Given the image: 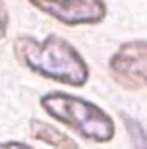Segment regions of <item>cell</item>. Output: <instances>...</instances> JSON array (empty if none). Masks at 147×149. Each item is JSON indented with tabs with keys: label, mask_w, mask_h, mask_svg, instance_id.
Wrapping results in <instances>:
<instances>
[{
	"label": "cell",
	"mask_w": 147,
	"mask_h": 149,
	"mask_svg": "<svg viewBox=\"0 0 147 149\" xmlns=\"http://www.w3.org/2000/svg\"><path fill=\"white\" fill-rule=\"evenodd\" d=\"M8 22H10V16H8V10H6L4 2L0 0V39L6 35L8 31Z\"/></svg>",
	"instance_id": "7"
},
{
	"label": "cell",
	"mask_w": 147,
	"mask_h": 149,
	"mask_svg": "<svg viewBox=\"0 0 147 149\" xmlns=\"http://www.w3.org/2000/svg\"><path fill=\"white\" fill-rule=\"evenodd\" d=\"M0 149H31V147L25 143H20V141H6V143H0Z\"/></svg>",
	"instance_id": "8"
},
{
	"label": "cell",
	"mask_w": 147,
	"mask_h": 149,
	"mask_svg": "<svg viewBox=\"0 0 147 149\" xmlns=\"http://www.w3.org/2000/svg\"><path fill=\"white\" fill-rule=\"evenodd\" d=\"M41 107L54 120L62 122L72 130H76L82 138L105 143L114 138V122L103 109L93 105L82 97L68 93H47L41 97Z\"/></svg>",
	"instance_id": "2"
},
{
	"label": "cell",
	"mask_w": 147,
	"mask_h": 149,
	"mask_svg": "<svg viewBox=\"0 0 147 149\" xmlns=\"http://www.w3.org/2000/svg\"><path fill=\"white\" fill-rule=\"evenodd\" d=\"M122 120H124L126 132H128V136L132 139V147L134 149H147V134H145L141 124L128 114L122 116Z\"/></svg>",
	"instance_id": "6"
},
{
	"label": "cell",
	"mask_w": 147,
	"mask_h": 149,
	"mask_svg": "<svg viewBox=\"0 0 147 149\" xmlns=\"http://www.w3.org/2000/svg\"><path fill=\"white\" fill-rule=\"evenodd\" d=\"M16 52L31 72L43 77L74 87H82L89 79V68L83 56L62 37L49 35L45 41L20 37L16 41Z\"/></svg>",
	"instance_id": "1"
},
{
	"label": "cell",
	"mask_w": 147,
	"mask_h": 149,
	"mask_svg": "<svg viewBox=\"0 0 147 149\" xmlns=\"http://www.w3.org/2000/svg\"><path fill=\"white\" fill-rule=\"evenodd\" d=\"M37 10L64 25H93L107 17L105 0H29Z\"/></svg>",
	"instance_id": "3"
},
{
	"label": "cell",
	"mask_w": 147,
	"mask_h": 149,
	"mask_svg": "<svg viewBox=\"0 0 147 149\" xmlns=\"http://www.w3.org/2000/svg\"><path fill=\"white\" fill-rule=\"evenodd\" d=\"M31 134L35 139L50 145V149H77V143L72 138H68L64 132H60V130L45 124V122L33 120L31 122Z\"/></svg>",
	"instance_id": "5"
},
{
	"label": "cell",
	"mask_w": 147,
	"mask_h": 149,
	"mask_svg": "<svg viewBox=\"0 0 147 149\" xmlns=\"http://www.w3.org/2000/svg\"><path fill=\"white\" fill-rule=\"evenodd\" d=\"M110 74L122 87H147V41H130L110 58Z\"/></svg>",
	"instance_id": "4"
}]
</instances>
